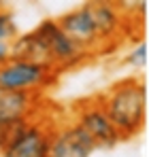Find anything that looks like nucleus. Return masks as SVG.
Masks as SVG:
<instances>
[{
    "label": "nucleus",
    "instance_id": "obj_1",
    "mask_svg": "<svg viewBox=\"0 0 149 157\" xmlns=\"http://www.w3.org/2000/svg\"><path fill=\"white\" fill-rule=\"evenodd\" d=\"M11 55L26 57L49 66L58 75L79 66L87 55L60 30L55 19H45L26 34H19L11 45Z\"/></svg>",
    "mask_w": 149,
    "mask_h": 157
},
{
    "label": "nucleus",
    "instance_id": "obj_2",
    "mask_svg": "<svg viewBox=\"0 0 149 157\" xmlns=\"http://www.w3.org/2000/svg\"><path fill=\"white\" fill-rule=\"evenodd\" d=\"M100 102L122 142L139 136L147 121V87L139 77H126L113 83Z\"/></svg>",
    "mask_w": 149,
    "mask_h": 157
},
{
    "label": "nucleus",
    "instance_id": "obj_3",
    "mask_svg": "<svg viewBox=\"0 0 149 157\" xmlns=\"http://www.w3.org/2000/svg\"><path fill=\"white\" fill-rule=\"evenodd\" d=\"M51 123L36 117L0 130V157H49Z\"/></svg>",
    "mask_w": 149,
    "mask_h": 157
},
{
    "label": "nucleus",
    "instance_id": "obj_4",
    "mask_svg": "<svg viewBox=\"0 0 149 157\" xmlns=\"http://www.w3.org/2000/svg\"><path fill=\"white\" fill-rule=\"evenodd\" d=\"M55 81H58L55 70L26 57L11 55L6 62L0 64V91L41 96Z\"/></svg>",
    "mask_w": 149,
    "mask_h": 157
},
{
    "label": "nucleus",
    "instance_id": "obj_5",
    "mask_svg": "<svg viewBox=\"0 0 149 157\" xmlns=\"http://www.w3.org/2000/svg\"><path fill=\"white\" fill-rule=\"evenodd\" d=\"M73 121L79 128H83V132L94 140L96 149H113L115 144L122 142L109 115L104 113L100 96L77 100L73 106Z\"/></svg>",
    "mask_w": 149,
    "mask_h": 157
},
{
    "label": "nucleus",
    "instance_id": "obj_6",
    "mask_svg": "<svg viewBox=\"0 0 149 157\" xmlns=\"http://www.w3.org/2000/svg\"><path fill=\"white\" fill-rule=\"evenodd\" d=\"M55 21H58L60 30L87 57L94 55V53H100L104 49L102 43H100V38H98V34H96V28H94V21H92L87 2L81 4V6H77V9H73V11H68V13H64V15H60Z\"/></svg>",
    "mask_w": 149,
    "mask_h": 157
},
{
    "label": "nucleus",
    "instance_id": "obj_7",
    "mask_svg": "<svg viewBox=\"0 0 149 157\" xmlns=\"http://www.w3.org/2000/svg\"><path fill=\"white\" fill-rule=\"evenodd\" d=\"M94 151V140L74 121L51 125L49 157H92Z\"/></svg>",
    "mask_w": 149,
    "mask_h": 157
},
{
    "label": "nucleus",
    "instance_id": "obj_8",
    "mask_svg": "<svg viewBox=\"0 0 149 157\" xmlns=\"http://www.w3.org/2000/svg\"><path fill=\"white\" fill-rule=\"evenodd\" d=\"M87 6H90V15H92V21L102 47L117 43V38H122L126 28L122 9L113 2H87Z\"/></svg>",
    "mask_w": 149,
    "mask_h": 157
},
{
    "label": "nucleus",
    "instance_id": "obj_9",
    "mask_svg": "<svg viewBox=\"0 0 149 157\" xmlns=\"http://www.w3.org/2000/svg\"><path fill=\"white\" fill-rule=\"evenodd\" d=\"M36 110H38V96L0 91V130L32 119Z\"/></svg>",
    "mask_w": 149,
    "mask_h": 157
},
{
    "label": "nucleus",
    "instance_id": "obj_10",
    "mask_svg": "<svg viewBox=\"0 0 149 157\" xmlns=\"http://www.w3.org/2000/svg\"><path fill=\"white\" fill-rule=\"evenodd\" d=\"M17 36H19V30H17L15 15L9 9H0V43L13 45Z\"/></svg>",
    "mask_w": 149,
    "mask_h": 157
},
{
    "label": "nucleus",
    "instance_id": "obj_11",
    "mask_svg": "<svg viewBox=\"0 0 149 157\" xmlns=\"http://www.w3.org/2000/svg\"><path fill=\"white\" fill-rule=\"evenodd\" d=\"M126 64L132 66L134 70L136 68H145V64H147V45L143 40L130 49V53L126 55Z\"/></svg>",
    "mask_w": 149,
    "mask_h": 157
},
{
    "label": "nucleus",
    "instance_id": "obj_12",
    "mask_svg": "<svg viewBox=\"0 0 149 157\" xmlns=\"http://www.w3.org/2000/svg\"><path fill=\"white\" fill-rule=\"evenodd\" d=\"M9 57H11V45L0 43V64H2V62H6Z\"/></svg>",
    "mask_w": 149,
    "mask_h": 157
}]
</instances>
